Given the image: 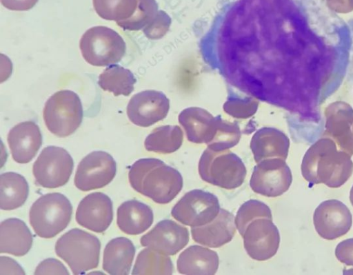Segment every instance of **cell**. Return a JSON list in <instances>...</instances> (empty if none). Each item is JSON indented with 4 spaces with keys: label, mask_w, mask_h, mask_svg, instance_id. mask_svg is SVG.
Listing matches in <instances>:
<instances>
[{
    "label": "cell",
    "mask_w": 353,
    "mask_h": 275,
    "mask_svg": "<svg viewBox=\"0 0 353 275\" xmlns=\"http://www.w3.org/2000/svg\"><path fill=\"white\" fill-rule=\"evenodd\" d=\"M301 174L311 187L323 183L332 188L343 185L353 172L351 156L339 150L330 138L316 141L306 151L301 163Z\"/></svg>",
    "instance_id": "obj_1"
},
{
    "label": "cell",
    "mask_w": 353,
    "mask_h": 275,
    "mask_svg": "<svg viewBox=\"0 0 353 275\" xmlns=\"http://www.w3.org/2000/svg\"><path fill=\"white\" fill-rule=\"evenodd\" d=\"M131 187L159 204L171 202L183 187V177L175 168L155 158L140 159L130 167Z\"/></svg>",
    "instance_id": "obj_2"
},
{
    "label": "cell",
    "mask_w": 353,
    "mask_h": 275,
    "mask_svg": "<svg viewBox=\"0 0 353 275\" xmlns=\"http://www.w3.org/2000/svg\"><path fill=\"white\" fill-rule=\"evenodd\" d=\"M198 170L203 181L227 190L241 186L247 173L243 162L234 152L208 147L200 157Z\"/></svg>",
    "instance_id": "obj_3"
},
{
    "label": "cell",
    "mask_w": 353,
    "mask_h": 275,
    "mask_svg": "<svg viewBox=\"0 0 353 275\" xmlns=\"http://www.w3.org/2000/svg\"><path fill=\"white\" fill-rule=\"evenodd\" d=\"M72 214V206L66 196L58 192L48 193L32 205L29 221L37 235L50 238L66 228Z\"/></svg>",
    "instance_id": "obj_4"
},
{
    "label": "cell",
    "mask_w": 353,
    "mask_h": 275,
    "mask_svg": "<svg viewBox=\"0 0 353 275\" xmlns=\"http://www.w3.org/2000/svg\"><path fill=\"white\" fill-rule=\"evenodd\" d=\"M100 249L101 242L96 236L78 228L63 234L55 245L57 255L69 265L74 274L97 268Z\"/></svg>",
    "instance_id": "obj_5"
},
{
    "label": "cell",
    "mask_w": 353,
    "mask_h": 275,
    "mask_svg": "<svg viewBox=\"0 0 353 275\" xmlns=\"http://www.w3.org/2000/svg\"><path fill=\"white\" fill-rule=\"evenodd\" d=\"M48 130L59 137L73 134L83 119V108L79 96L63 90L52 95L46 101L43 112Z\"/></svg>",
    "instance_id": "obj_6"
},
{
    "label": "cell",
    "mask_w": 353,
    "mask_h": 275,
    "mask_svg": "<svg viewBox=\"0 0 353 275\" xmlns=\"http://www.w3.org/2000/svg\"><path fill=\"white\" fill-rule=\"evenodd\" d=\"M79 48L86 62L94 66L103 67L119 62L125 54L126 45L123 38L114 30L95 26L83 34Z\"/></svg>",
    "instance_id": "obj_7"
},
{
    "label": "cell",
    "mask_w": 353,
    "mask_h": 275,
    "mask_svg": "<svg viewBox=\"0 0 353 275\" xmlns=\"http://www.w3.org/2000/svg\"><path fill=\"white\" fill-rule=\"evenodd\" d=\"M73 167V159L65 149L48 146L34 163L32 172L37 185L52 189L66 184Z\"/></svg>",
    "instance_id": "obj_8"
},
{
    "label": "cell",
    "mask_w": 353,
    "mask_h": 275,
    "mask_svg": "<svg viewBox=\"0 0 353 275\" xmlns=\"http://www.w3.org/2000/svg\"><path fill=\"white\" fill-rule=\"evenodd\" d=\"M218 198L202 190H192L185 194L171 210L174 218L192 227L204 225L218 215L220 210Z\"/></svg>",
    "instance_id": "obj_9"
},
{
    "label": "cell",
    "mask_w": 353,
    "mask_h": 275,
    "mask_svg": "<svg viewBox=\"0 0 353 275\" xmlns=\"http://www.w3.org/2000/svg\"><path fill=\"white\" fill-rule=\"evenodd\" d=\"M292 182L291 170L280 158L263 160L254 166L250 186L256 193L276 197L287 192Z\"/></svg>",
    "instance_id": "obj_10"
},
{
    "label": "cell",
    "mask_w": 353,
    "mask_h": 275,
    "mask_svg": "<svg viewBox=\"0 0 353 275\" xmlns=\"http://www.w3.org/2000/svg\"><path fill=\"white\" fill-rule=\"evenodd\" d=\"M116 172L117 163L112 156L103 151H94L86 155L79 163L74 185L85 192L101 188L112 181Z\"/></svg>",
    "instance_id": "obj_11"
},
{
    "label": "cell",
    "mask_w": 353,
    "mask_h": 275,
    "mask_svg": "<svg viewBox=\"0 0 353 275\" xmlns=\"http://www.w3.org/2000/svg\"><path fill=\"white\" fill-rule=\"evenodd\" d=\"M242 237L247 254L256 261L270 259L279 247V230L272 220L267 218H258L250 223Z\"/></svg>",
    "instance_id": "obj_12"
},
{
    "label": "cell",
    "mask_w": 353,
    "mask_h": 275,
    "mask_svg": "<svg viewBox=\"0 0 353 275\" xmlns=\"http://www.w3.org/2000/svg\"><path fill=\"white\" fill-rule=\"evenodd\" d=\"M313 223L321 238L334 240L345 235L350 230L352 216L343 203L330 199L321 202L315 209Z\"/></svg>",
    "instance_id": "obj_13"
},
{
    "label": "cell",
    "mask_w": 353,
    "mask_h": 275,
    "mask_svg": "<svg viewBox=\"0 0 353 275\" xmlns=\"http://www.w3.org/2000/svg\"><path fill=\"white\" fill-rule=\"evenodd\" d=\"M170 101L160 91L148 90L135 94L127 106L130 121L140 127H149L166 117Z\"/></svg>",
    "instance_id": "obj_14"
},
{
    "label": "cell",
    "mask_w": 353,
    "mask_h": 275,
    "mask_svg": "<svg viewBox=\"0 0 353 275\" xmlns=\"http://www.w3.org/2000/svg\"><path fill=\"white\" fill-rule=\"evenodd\" d=\"M189 231L170 219L159 222L149 232L141 236V245L166 255H175L189 242Z\"/></svg>",
    "instance_id": "obj_15"
},
{
    "label": "cell",
    "mask_w": 353,
    "mask_h": 275,
    "mask_svg": "<svg viewBox=\"0 0 353 275\" xmlns=\"http://www.w3.org/2000/svg\"><path fill=\"white\" fill-rule=\"evenodd\" d=\"M75 218L81 226L102 233L108 228L113 219L112 201L103 193H91L80 201Z\"/></svg>",
    "instance_id": "obj_16"
},
{
    "label": "cell",
    "mask_w": 353,
    "mask_h": 275,
    "mask_svg": "<svg viewBox=\"0 0 353 275\" xmlns=\"http://www.w3.org/2000/svg\"><path fill=\"white\" fill-rule=\"evenodd\" d=\"M12 159L19 163L30 162L42 145V135L37 123L24 121L14 125L7 138Z\"/></svg>",
    "instance_id": "obj_17"
},
{
    "label": "cell",
    "mask_w": 353,
    "mask_h": 275,
    "mask_svg": "<svg viewBox=\"0 0 353 275\" xmlns=\"http://www.w3.org/2000/svg\"><path fill=\"white\" fill-rule=\"evenodd\" d=\"M234 215L225 209H220L218 215L211 222L199 227H192V239L209 247H219L229 243L236 232Z\"/></svg>",
    "instance_id": "obj_18"
},
{
    "label": "cell",
    "mask_w": 353,
    "mask_h": 275,
    "mask_svg": "<svg viewBox=\"0 0 353 275\" xmlns=\"http://www.w3.org/2000/svg\"><path fill=\"white\" fill-rule=\"evenodd\" d=\"M250 146L256 163L272 158L285 160L288 154L290 140L281 131L265 127L254 134Z\"/></svg>",
    "instance_id": "obj_19"
},
{
    "label": "cell",
    "mask_w": 353,
    "mask_h": 275,
    "mask_svg": "<svg viewBox=\"0 0 353 275\" xmlns=\"http://www.w3.org/2000/svg\"><path fill=\"white\" fill-rule=\"evenodd\" d=\"M179 122L183 128L189 141L208 145L215 132L216 117L205 109L191 107L179 114Z\"/></svg>",
    "instance_id": "obj_20"
},
{
    "label": "cell",
    "mask_w": 353,
    "mask_h": 275,
    "mask_svg": "<svg viewBox=\"0 0 353 275\" xmlns=\"http://www.w3.org/2000/svg\"><path fill=\"white\" fill-rule=\"evenodd\" d=\"M219 259L215 251L199 245H191L183 251L176 261L177 270L187 275L215 274Z\"/></svg>",
    "instance_id": "obj_21"
},
{
    "label": "cell",
    "mask_w": 353,
    "mask_h": 275,
    "mask_svg": "<svg viewBox=\"0 0 353 275\" xmlns=\"http://www.w3.org/2000/svg\"><path fill=\"white\" fill-rule=\"evenodd\" d=\"M33 243L32 233L26 224L17 218L3 221L0 224V252L16 256L26 254Z\"/></svg>",
    "instance_id": "obj_22"
},
{
    "label": "cell",
    "mask_w": 353,
    "mask_h": 275,
    "mask_svg": "<svg viewBox=\"0 0 353 275\" xmlns=\"http://www.w3.org/2000/svg\"><path fill=\"white\" fill-rule=\"evenodd\" d=\"M153 220L152 209L137 200L125 201L117 209V225L127 234L144 232L152 225Z\"/></svg>",
    "instance_id": "obj_23"
},
{
    "label": "cell",
    "mask_w": 353,
    "mask_h": 275,
    "mask_svg": "<svg viewBox=\"0 0 353 275\" xmlns=\"http://www.w3.org/2000/svg\"><path fill=\"white\" fill-rule=\"evenodd\" d=\"M135 254L132 242L125 237L110 241L103 251V269L110 274H129Z\"/></svg>",
    "instance_id": "obj_24"
},
{
    "label": "cell",
    "mask_w": 353,
    "mask_h": 275,
    "mask_svg": "<svg viewBox=\"0 0 353 275\" xmlns=\"http://www.w3.org/2000/svg\"><path fill=\"white\" fill-rule=\"evenodd\" d=\"M29 186L26 179L15 172L0 175V207L12 210L22 206L28 198Z\"/></svg>",
    "instance_id": "obj_25"
},
{
    "label": "cell",
    "mask_w": 353,
    "mask_h": 275,
    "mask_svg": "<svg viewBox=\"0 0 353 275\" xmlns=\"http://www.w3.org/2000/svg\"><path fill=\"white\" fill-rule=\"evenodd\" d=\"M353 123L352 113H331L327 116L325 135L332 139L338 148L353 155V132L350 125Z\"/></svg>",
    "instance_id": "obj_26"
},
{
    "label": "cell",
    "mask_w": 353,
    "mask_h": 275,
    "mask_svg": "<svg viewBox=\"0 0 353 275\" xmlns=\"http://www.w3.org/2000/svg\"><path fill=\"white\" fill-rule=\"evenodd\" d=\"M183 134L178 125H163L154 128L145 138L146 150L161 154H170L178 150L183 143Z\"/></svg>",
    "instance_id": "obj_27"
},
{
    "label": "cell",
    "mask_w": 353,
    "mask_h": 275,
    "mask_svg": "<svg viewBox=\"0 0 353 275\" xmlns=\"http://www.w3.org/2000/svg\"><path fill=\"white\" fill-rule=\"evenodd\" d=\"M136 82L137 79L130 70L112 64L99 75L98 84L101 89L112 92L114 96H128L134 90Z\"/></svg>",
    "instance_id": "obj_28"
},
{
    "label": "cell",
    "mask_w": 353,
    "mask_h": 275,
    "mask_svg": "<svg viewBox=\"0 0 353 275\" xmlns=\"http://www.w3.org/2000/svg\"><path fill=\"white\" fill-rule=\"evenodd\" d=\"M173 271V263L169 255L148 247L139 253L132 274L171 275Z\"/></svg>",
    "instance_id": "obj_29"
},
{
    "label": "cell",
    "mask_w": 353,
    "mask_h": 275,
    "mask_svg": "<svg viewBox=\"0 0 353 275\" xmlns=\"http://www.w3.org/2000/svg\"><path fill=\"white\" fill-rule=\"evenodd\" d=\"M98 15L116 22L130 18L134 12L138 0H92Z\"/></svg>",
    "instance_id": "obj_30"
},
{
    "label": "cell",
    "mask_w": 353,
    "mask_h": 275,
    "mask_svg": "<svg viewBox=\"0 0 353 275\" xmlns=\"http://www.w3.org/2000/svg\"><path fill=\"white\" fill-rule=\"evenodd\" d=\"M241 135L237 123L223 120L220 116H216L215 132L207 145L208 147L214 151L228 150L239 143Z\"/></svg>",
    "instance_id": "obj_31"
},
{
    "label": "cell",
    "mask_w": 353,
    "mask_h": 275,
    "mask_svg": "<svg viewBox=\"0 0 353 275\" xmlns=\"http://www.w3.org/2000/svg\"><path fill=\"white\" fill-rule=\"evenodd\" d=\"M158 11V4L155 0H138L134 14L130 18L117 23L123 30H139L153 20Z\"/></svg>",
    "instance_id": "obj_32"
},
{
    "label": "cell",
    "mask_w": 353,
    "mask_h": 275,
    "mask_svg": "<svg viewBox=\"0 0 353 275\" xmlns=\"http://www.w3.org/2000/svg\"><path fill=\"white\" fill-rule=\"evenodd\" d=\"M258 218H267L272 220L271 210L266 204L253 199L242 204L235 217V225L241 236L250 223Z\"/></svg>",
    "instance_id": "obj_33"
},
{
    "label": "cell",
    "mask_w": 353,
    "mask_h": 275,
    "mask_svg": "<svg viewBox=\"0 0 353 275\" xmlns=\"http://www.w3.org/2000/svg\"><path fill=\"white\" fill-rule=\"evenodd\" d=\"M257 108L258 103L250 98H230L223 105V110L228 114L238 119L252 116Z\"/></svg>",
    "instance_id": "obj_34"
},
{
    "label": "cell",
    "mask_w": 353,
    "mask_h": 275,
    "mask_svg": "<svg viewBox=\"0 0 353 275\" xmlns=\"http://www.w3.org/2000/svg\"><path fill=\"white\" fill-rule=\"evenodd\" d=\"M171 19L163 10H159L153 20L143 29L145 35L150 39H158L168 32Z\"/></svg>",
    "instance_id": "obj_35"
},
{
    "label": "cell",
    "mask_w": 353,
    "mask_h": 275,
    "mask_svg": "<svg viewBox=\"0 0 353 275\" xmlns=\"http://www.w3.org/2000/svg\"><path fill=\"white\" fill-rule=\"evenodd\" d=\"M34 274H69V272L59 261L47 258L39 264Z\"/></svg>",
    "instance_id": "obj_36"
},
{
    "label": "cell",
    "mask_w": 353,
    "mask_h": 275,
    "mask_svg": "<svg viewBox=\"0 0 353 275\" xmlns=\"http://www.w3.org/2000/svg\"><path fill=\"white\" fill-rule=\"evenodd\" d=\"M335 256L340 262L353 266V238L340 242L335 249Z\"/></svg>",
    "instance_id": "obj_37"
},
{
    "label": "cell",
    "mask_w": 353,
    "mask_h": 275,
    "mask_svg": "<svg viewBox=\"0 0 353 275\" xmlns=\"http://www.w3.org/2000/svg\"><path fill=\"white\" fill-rule=\"evenodd\" d=\"M0 275L25 274L23 268L12 258L1 256L0 258Z\"/></svg>",
    "instance_id": "obj_38"
},
{
    "label": "cell",
    "mask_w": 353,
    "mask_h": 275,
    "mask_svg": "<svg viewBox=\"0 0 353 275\" xmlns=\"http://www.w3.org/2000/svg\"><path fill=\"white\" fill-rule=\"evenodd\" d=\"M39 0H1L2 5L11 10L25 11L32 8Z\"/></svg>",
    "instance_id": "obj_39"
},
{
    "label": "cell",
    "mask_w": 353,
    "mask_h": 275,
    "mask_svg": "<svg viewBox=\"0 0 353 275\" xmlns=\"http://www.w3.org/2000/svg\"><path fill=\"white\" fill-rule=\"evenodd\" d=\"M328 7L339 12H347L353 10V0H326Z\"/></svg>",
    "instance_id": "obj_40"
},
{
    "label": "cell",
    "mask_w": 353,
    "mask_h": 275,
    "mask_svg": "<svg viewBox=\"0 0 353 275\" xmlns=\"http://www.w3.org/2000/svg\"><path fill=\"white\" fill-rule=\"evenodd\" d=\"M350 202L353 206V185L350 190Z\"/></svg>",
    "instance_id": "obj_41"
}]
</instances>
